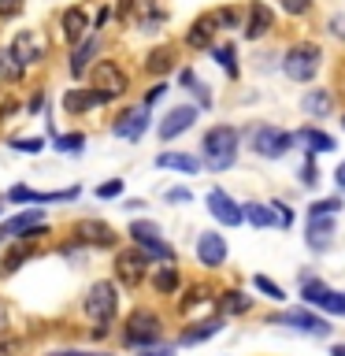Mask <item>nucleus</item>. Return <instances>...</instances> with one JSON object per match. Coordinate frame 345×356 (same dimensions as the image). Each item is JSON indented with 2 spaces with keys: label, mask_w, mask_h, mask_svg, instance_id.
I'll use <instances>...</instances> for the list:
<instances>
[{
  "label": "nucleus",
  "mask_w": 345,
  "mask_h": 356,
  "mask_svg": "<svg viewBox=\"0 0 345 356\" xmlns=\"http://www.w3.org/2000/svg\"><path fill=\"white\" fill-rule=\"evenodd\" d=\"M115 275L122 286H141L145 275H149V256L141 249H122L115 256Z\"/></svg>",
  "instance_id": "nucleus-8"
},
{
  "label": "nucleus",
  "mask_w": 345,
  "mask_h": 356,
  "mask_svg": "<svg viewBox=\"0 0 345 356\" xmlns=\"http://www.w3.org/2000/svg\"><path fill=\"white\" fill-rule=\"evenodd\" d=\"M300 182H305V186H316L319 182V167L312 163V156H308V163L300 167Z\"/></svg>",
  "instance_id": "nucleus-44"
},
{
  "label": "nucleus",
  "mask_w": 345,
  "mask_h": 356,
  "mask_svg": "<svg viewBox=\"0 0 345 356\" xmlns=\"http://www.w3.org/2000/svg\"><path fill=\"white\" fill-rule=\"evenodd\" d=\"M60 30H63V41H67V44L86 41V33H89V15H86L82 8H67L63 19H60Z\"/></svg>",
  "instance_id": "nucleus-17"
},
{
  "label": "nucleus",
  "mask_w": 345,
  "mask_h": 356,
  "mask_svg": "<svg viewBox=\"0 0 345 356\" xmlns=\"http://www.w3.org/2000/svg\"><path fill=\"white\" fill-rule=\"evenodd\" d=\"M252 286L260 289L264 297H271V300H282V297H286L282 289H278V286H275V282H271V278H267V275H256V278H252Z\"/></svg>",
  "instance_id": "nucleus-38"
},
{
  "label": "nucleus",
  "mask_w": 345,
  "mask_h": 356,
  "mask_svg": "<svg viewBox=\"0 0 345 356\" xmlns=\"http://www.w3.org/2000/svg\"><path fill=\"white\" fill-rule=\"evenodd\" d=\"M271 208H275V219H278V227H282V230H286V227H294V211H289V208L282 204V200H275Z\"/></svg>",
  "instance_id": "nucleus-43"
},
{
  "label": "nucleus",
  "mask_w": 345,
  "mask_h": 356,
  "mask_svg": "<svg viewBox=\"0 0 345 356\" xmlns=\"http://www.w3.org/2000/svg\"><path fill=\"white\" fill-rule=\"evenodd\" d=\"M330 238H334L330 216H312V219H308V245H312V249H316V252L330 249Z\"/></svg>",
  "instance_id": "nucleus-20"
},
{
  "label": "nucleus",
  "mask_w": 345,
  "mask_h": 356,
  "mask_svg": "<svg viewBox=\"0 0 345 356\" xmlns=\"http://www.w3.org/2000/svg\"><path fill=\"white\" fill-rule=\"evenodd\" d=\"M19 8H22V0H0V15H4V19H8V15H15Z\"/></svg>",
  "instance_id": "nucleus-49"
},
{
  "label": "nucleus",
  "mask_w": 345,
  "mask_h": 356,
  "mask_svg": "<svg viewBox=\"0 0 345 356\" xmlns=\"http://www.w3.org/2000/svg\"><path fill=\"white\" fill-rule=\"evenodd\" d=\"M119 193H122V178H111V182L97 186V197H100V200H108V197H119Z\"/></svg>",
  "instance_id": "nucleus-42"
},
{
  "label": "nucleus",
  "mask_w": 345,
  "mask_h": 356,
  "mask_svg": "<svg viewBox=\"0 0 345 356\" xmlns=\"http://www.w3.org/2000/svg\"><path fill=\"white\" fill-rule=\"evenodd\" d=\"M119 308V289L115 282H93L86 293V316L97 319V323H111V316H115Z\"/></svg>",
  "instance_id": "nucleus-4"
},
{
  "label": "nucleus",
  "mask_w": 345,
  "mask_h": 356,
  "mask_svg": "<svg viewBox=\"0 0 345 356\" xmlns=\"http://www.w3.org/2000/svg\"><path fill=\"white\" fill-rule=\"evenodd\" d=\"M11 149L15 152H30V156H38L45 149V141L41 138H19V141H11Z\"/></svg>",
  "instance_id": "nucleus-40"
},
{
  "label": "nucleus",
  "mask_w": 345,
  "mask_h": 356,
  "mask_svg": "<svg viewBox=\"0 0 345 356\" xmlns=\"http://www.w3.org/2000/svg\"><path fill=\"white\" fill-rule=\"evenodd\" d=\"M160 316L156 312H149V308H138L134 316L127 319V341L130 345H156L160 341Z\"/></svg>",
  "instance_id": "nucleus-7"
},
{
  "label": "nucleus",
  "mask_w": 345,
  "mask_h": 356,
  "mask_svg": "<svg viewBox=\"0 0 345 356\" xmlns=\"http://www.w3.org/2000/svg\"><path fill=\"white\" fill-rule=\"evenodd\" d=\"M275 26V11L267 8V4H260V0H252L249 4V11H245V26H241V33L249 41H256V38H264L267 30Z\"/></svg>",
  "instance_id": "nucleus-13"
},
{
  "label": "nucleus",
  "mask_w": 345,
  "mask_h": 356,
  "mask_svg": "<svg viewBox=\"0 0 345 356\" xmlns=\"http://www.w3.org/2000/svg\"><path fill=\"white\" fill-rule=\"evenodd\" d=\"M26 67L19 63V56L11 49H0V82H19Z\"/></svg>",
  "instance_id": "nucleus-29"
},
{
  "label": "nucleus",
  "mask_w": 345,
  "mask_h": 356,
  "mask_svg": "<svg viewBox=\"0 0 345 356\" xmlns=\"http://www.w3.org/2000/svg\"><path fill=\"white\" fill-rule=\"evenodd\" d=\"M208 211L223 222V227H238V222H245V208L230 193H223V189H211L208 193Z\"/></svg>",
  "instance_id": "nucleus-11"
},
{
  "label": "nucleus",
  "mask_w": 345,
  "mask_h": 356,
  "mask_svg": "<svg viewBox=\"0 0 345 356\" xmlns=\"http://www.w3.org/2000/svg\"><path fill=\"white\" fill-rule=\"evenodd\" d=\"M41 222V208H30V211H19L15 219L0 222V238H15V234H30V227Z\"/></svg>",
  "instance_id": "nucleus-22"
},
{
  "label": "nucleus",
  "mask_w": 345,
  "mask_h": 356,
  "mask_svg": "<svg viewBox=\"0 0 345 356\" xmlns=\"http://www.w3.org/2000/svg\"><path fill=\"white\" fill-rule=\"evenodd\" d=\"M138 356H175V349L171 345H141Z\"/></svg>",
  "instance_id": "nucleus-47"
},
{
  "label": "nucleus",
  "mask_w": 345,
  "mask_h": 356,
  "mask_svg": "<svg viewBox=\"0 0 345 356\" xmlns=\"http://www.w3.org/2000/svg\"><path fill=\"white\" fill-rule=\"evenodd\" d=\"M300 108H305L308 115L323 119V115H330L334 100H330V93H327V89H312V93H305V97H300Z\"/></svg>",
  "instance_id": "nucleus-25"
},
{
  "label": "nucleus",
  "mask_w": 345,
  "mask_h": 356,
  "mask_svg": "<svg viewBox=\"0 0 345 356\" xmlns=\"http://www.w3.org/2000/svg\"><path fill=\"white\" fill-rule=\"evenodd\" d=\"M282 327H294V330H300V334H312V338H327L330 334V323L323 319V316H312V312H282Z\"/></svg>",
  "instance_id": "nucleus-12"
},
{
  "label": "nucleus",
  "mask_w": 345,
  "mask_h": 356,
  "mask_svg": "<svg viewBox=\"0 0 345 356\" xmlns=\"http://www.w3.org/2000/svg\"><path fill=\"white\" fill-rule=\"evenodd\" d=\"M197 260L204 267H223L227 264V241H223V234L208 230L197 238Z\"/></svg>",
  "instance_id": "nucleus-15"
},
{
  "label": "nucleus",
  "mask_w": 345,
  "mask_h": 356,
  "mask_svg": "<svg viewBox=\"0 0 345 356\" xmlns=\"http://www.w3.org/2000/svg\"><path fill=\"white\" fill-rule=\"evenodd\" d=\"M78 189H63V193H38V189H26V186H15L8 193V200H30V204H56V200H74Z\"/></svg>",
  "instance_id": "nucleus-19"
},
{
  "label": "nucleus",
  "mask_w": 345,
  "mask_h": 356,
  "mask_svg": "<svg viewBox=\"0 0 345 356\" xmlns=\"http://www.w3.org/2000/svg\"><path fill=\"white\" fill-rule=\"evenodd\" d=\"M211 52H216L219 67H227V74H230V78L238 74V63H234V44H216V49H211Z\"/></svg>",
  "instance_id": "nucleus-34"
},
{
  "label": "nucleus",
  "mask_w": 345,
  "mask_h": 356,
  "mask_svg": "<svg viewBox=\"0 0 345 356\" xmlns=\"http://www.w3.org/2000/svg\"><path fill=\"white\" fill-rule=\"evenodd\" d=\"M89 82H93V89L100 93V100H119L122 93H127V86H130V78H127V71L115 63V60H100L97 67H93V74H89Z\"/></svg>",
  "instance_id": "nucleus-3"
},
{
  "label": "nucleus",
  "mask_w": 345,
  "mask_h": 356,
  "mask_svg": "<svg viewBox=\"0 0 345 356\" xmlns=\"http://www.w3.org/2000/svg\"><path fill=\"white\" fill-rule=\"evenodd\" d=\"M97 104H104L97 89H67V97H63V108L71 111V115H82V111L97 108Z\"/></svg>",
  "instance_id": "nucleus-21"
},
{
  "label": "nucleus",
  "mask_w": 345,
  "mask_h": 356,
  "mask_svg": "<svg viewBox=\"0 0 345 356\" xmlns=\"http://www.w3.org/2000/svg\"><path fill=\"white\" fill-rule=\"evenodd\" d=\"M163 93H167V86H163V82H160V86H152V89H149V93H145V104H149V108H152V104H156V100H160Z\"/></svg>",
  "instance_id": "nucleus-48"
},
{
  "label": "nucleus",
  "mask_w": 345,
  "mask_h": 356,
  "mask_svg": "<svg viewBox=\"0 0 345 356\" xmlns=\"http://www.w3.org/2000/svg\"><path fill=\"white\" fill-rule=\"evenodd\" d=\"M300 297H305V305H323V297H327V286L319 282V278H312V282H305V289H300Z\"/></svg>",
  "instance_id": "nucleus-33"
},
{
  "label": "nucleus",
  "mask_w": 345,
  "mask_h": 356,
  "mask_svg": "<svg viewBox=\"0 0 345 356\" xmlns=\"http://www.w3.org/2000/svg\"><path fill=\"white\" fill-rule=\"evenodd\" d=\"M330 356H345V345H334V349H330Z\"/></svg>",
  "instance_id": "nucleus-56"
},
{
  "label": "nucleus",
  "mask_w": 345,
  "mask_h": 356,
  "mask_svg": "<svg viewBox=\"0 0 345 356\" xmlns=\"http://www.w3.org/2000/svg\"><path fill=\"white\" fill-rule=\"evenodd\" d=\"M323 312H330V316H345V293H334V289H327V297H323Z\"/></svg>",
  "instance_id": "nucleus-37"
},
{
  "label": "nucleus",
  "mask_w": 345,
  "mask_h": 356,
  "mask_svg": "<svg viewBox=\"0 0 345 356\" xmlns=\"http://www.w3.org/2000/svg\"><path fill=\"white\" fill-rule=\"evenodd\" d=\"M338 208H342V197H323V200H316V204L308 208V219L312 216H334Z\"/></svg>",
  "instance_id": "nucleus-35"
},
{
  "label": "nucleus",
  "mask_w": 345,
  "mask_h": 356,
  "mask_svg": "<svg viewBox=\"0 0 345 356\" xmlns=\"http://www.w3.org/2000/svg\"><path fill=\"white\" fill-rule=\"evenodd\" d=\"M200 300H208V289H204V286H189V293H186V300H182V312H189L193 305H200Z\"/></svg>",
  "instance_id": "nucleus-41"
},
{
  "label": "nucleus",
  "mask_w": 345,
  "mask_h": 356,
  "mask_svg": "<svg viewBox=\"0 0 345 356\" xmlns=\"http://www.w3.org/2000/svg\"><path fill=\"white\" fill-rule=\"evenodd\" d=\"M74 238L86 241V245H97V249H111V245H115V230L100 219H82L74 227Z\"/></svg>",
  "instance_id": "nucleus-14"
},
{
  "label": "nucleus",
  "mask_w": 345,
  "mask_h": 356,
  "mask_svg": "<svg viewBox=\"0 0 345 356\" xmlns=\"http://www.w3.org/2000/svg\"><path fill=\"white\" fill-rule=\"evenodd\" d=\"M193 122H197V108L193 104H178V108H171L160 119V127H156V130H160V141H175L178 134H186Z\"/></svg>",
  "instance_id": "nucleus-9"
},
{
  "label": "nucleus",
  "mask_w": 345,
  "mask_h": 356,
  "mask_svg": "<svg viewBox=\"0 0 345 356\" xmlns=\"http://www.w3.org/2000/svg\"><path fill=\"white\" fill-rule=\"evenodd\" d=\"M319 60H323V52H319L312 41L289 44L286 56H282V74L294 78V82H312V78H316V71H319Z\"/></svg>",
  "instance_id": "nucleus-2"
},
{
  "label": "nucleus",
  "mask_w": 345,
  "mask_h": 356,
  "mask_svg": "<svg viewBox=\"0 0 345 356\" xmlns=\"http://www.w3.org/2000/svg\"><path fill=\"white\" fill-rule=\"evenodd\" d=\"M156 167H171V171L197 175L200 171V160H197V156H186V152H160V156H156Z\"/></svg>",
  "instance_id": "nucleus-23"
},
{
  "label": "nucleus",
  "mask_w": 345,
  "mask_h": 356,
  "mask_svg": "<svg viewBox=\"0 0 345 356\" xmlns=\"http://www.w3.org/2000/svg\"><path fill=\"white\" fill-rule=\"evenodd\" d=\"M138 8V0H119V8H115V15L119 19H130V11Z\"/></svg>",
  "instance_id": "nucleus-51"
},
{
  "label": "nucleus",
  "mask_w": 345,
  "mask_h": 356,
  "mask_svg": "<svg viewBox=\"0 0 345 356\" xmlns=\"http://www.w3.org/2000/svg\"><path fill=\"white\" fill-rule=\"evenodd\" d=\"M297 138L308 145V152H330V149H334V138H330V134H323V130H312V127H308V130H300Z\"/></svg>",
  "instance_id": "nucleus-31"
},
{
  "label": "nucleus",
  "mask_w": 345,
  "mask_h": 356,
  "mask_svg": "<svg viewBox=\"0 0 345 356\" xmlns=\"http://www.w3.org/2000/svg\"><path fill=\"white\" fill-rule=\"evenodd\" d=\"M86 145V134H63V138H56V149L60 152H78Z\"/></svg>",
  "instance_id": "nucleus-39"
},
{
  "label": "nucleus",
  "mask_w": 345,
  "mask_h": 356,
  "mask_svg": "<svg viewBox=\"0 0 345 356\" xmlns=\"http://www.w3.org/2000/svg\"><path fill=\"white\" fill-rule=\"evenodd\" d=\"M130 238H134V245H138V249L149 256H156V260H175V249L167 241H160V227H156V222H145V219H138L130 227Z\"/></svg>",
  "instance_id": "nucleus-6"
},
{
  "label": "nucleus",
  "mask_w": 345,
  "mask_h": 356,
  "mask_svg": "<svg viewBox=\"0 0 345 356\" xmlns=\"http://www.w3.org/2000/svg\"><path fill=\"white\" fill-rule=\"evenodd\" d=\"M219 327H223V319H204V323H197V327H189V330H182V345H197V341H208V338H216L219 334Z\"/></svg>",
  "instance_id": "nucleus-26"
},
{
  "label": "nucleus",
  "mask_w": 345,
  "mask_h": 356,
  "mask_svg": "<svg viewBox=\"0 0 345 356\" xmlns=\"http://www.w3.org/2000/svg\"><path fill=\"white\" fill-rule=\"evenodd\" d=\"M308 8H312V0H282V11H286V15H305Z\"/></svg>",
  "instance_id": "nucleus-45"
},
{
  "label": "nucleus",
  "mask_w": 345,
  "mask_h": 356,
  "mask_svg": "<svg viewBox=\"0 0 345 356\" xmlns=\"http://www.w3.org/2000/svg\"><path fill=\"white\" fill-rule=\"evenodd\" d=\"M216 26H219L216 11H211V15H200V19L193 22V26H189L186 44H189V49H208V44L216 41Z\"/></svg>",
  "instance_id": "nucleus-18"
},
{
  "label": "nucleus",
  "mask_w": 345,
  "mask_h": 356,
  "mask_svg": "<svg viewBox=\"0 0 345 356\" xmlns=\"http://www.w3.org/2000/svg\"><path fill=\"white\" fill-rule=\"evenodd\" d=\"M22 238H26V241H22L19 249H11V252H8V260H4V271H15V267H19V264L30 256V234H22Z\"/></svg>",
  "instance_id": "nucleus-36"
},
{
  "label": "nucleus",
  "mask_w": 345,
  "mask_h": 356,
  "mask_svg": "<svg viewBox=\"0 0 345 356\" xmlns=\"http://www.w3.org/2000/svg\"><path fill=\"white\" fill-rule=\"evenodd\" d=\"M342 130H345V115H342Z\"/></svg>",
  "instance_id": "nucleus-57"
},
{
  "label": "nucleus",
  "mask_w": 345,
  "mask_h": 356,
  "mask_svg": "<svg viewBox=\"0 0 345 356\" xmlns=\"http://www.w3.org/2000/svg\"><path fill=\"white\" fill-rule=\"evenodd\" d=\"M97 49H100V41H97V38L78 41V49H74V56H71V74H74V78H78V74H86V67H89V60L97 56Z\"/></svg>",
  "instance_id": "nucleus-27"
},
{
  "label": "nucleus",
  "mask_w": 345,
  "mask_h": 356,
  "mask_svg": "<svg viewBox=\"0 0 345 356\" xmlns=\"http://www.w3.org/2000/svg\"><path fill=\"white\" fill-rule=\"evenodd\" d=\"M152 286L160 289V293H175L178 289V267H171V260H167V267H156Z\"/></svg>",
  "instance_id": "nucleus-32"
},
{
  "label": "nucleus",
  "mask_w": 345,
  "mask_h": 356,
  "mask_svg": "<svg viewBox=\"0 0 345 356\" xmlns=\"http://www.w3.org/2000/svg\"><path fill=\"white\" fill-rule=\"evenodd\" d=\"M216 19H219V26H238L241 22V15L234 8H223V11H216Z\"/></svg>",
  "instance_id": "nucleus-46"
},
{
  "label": "nucleus",
  "mask_w": 345,
  "mask_h": 356,
  "mask_svg": "<svg viewBox=\"0 0 345 356\" xmlns=\"http://www.w3.org/2000/svg\"><path fill=\"white\" fill-rule=\"evenodd\" d=\"M216 305H219L223 316H245V312L252 308V297H245L241 289H227V293H223Z\"/></svg>",
  "instance_id": "nucleus-24"
},
{
  "label": "nucleus",
  "mask_w": 345,
  "mask_h": 356,
  "mask_svg": "<svg viewBox=\"0 0 345 356\" xmlns=\"http://www.w3.org/2000/svg\"><path fill=\"white\" fill-rule=\"evenodd\" d=\"M245 219L252 222V227H278V219H275V208L271 204H245Z\"/></svg>",
  "instance_id": "nucleus-30"
},
{
  "label": "nucleus",
  "mask_w": 345,
  "mask_h": 356,
  "mask_svg": "<svg viewBox=\"0 0 345 356\" xmlns=\"http://www.w3.org/2000/svg\"><path fill=\"white\" fill-rule=\"evenodd\" d=\"M294 149V134L278 130V127H260L252 134V152L264 156V160H282V156Z\"/></svg>",
  "instance_id": "nucleus-5"
},
{
  "label": "nucleus",
  "mask_w": 345,
  "mask_h": 356,
  "mask_svg": "<svg viewBox=\"0 0 345 356\" xmlns=\"http://www.w3.org/2000/svg\"><path fill=\"white\" fill-rule=\"evenodd\" d=\"M56 356H100V353H56Z\"/></svg>",
  "instance_id": "nucleus-55"
},
{
  "label": "nucleus",
  "mask_w": 345,
  "mask_h": 356,
  "mask_svg": "<svg viewBox=\"0 0 345 356\" xmlns=\"http://www.w3.org/2000/svg\"><path fill=\"white\" fill-rule=\"evenodd\" d=\"M145 130H149V104L127 108V111L115 119V127H111V134H115V138H122V141H138Z\"/></svg>",
  "instance_id": "nucleus-10"
},
{
  "label": "nucleus",
  "mask_w": 345,
  "mask_h": 356,
  "mask_svg": "<svg viewBox=\"0 0 345 356\" xmlns=\"http://www.w3.org/2000/svg\"><path fill=\"white\" fill-rule=\"evenodd\" d=\"M334 182H338V189H345V160L338 163V171H334Z\"/></svg>",
  "instance_id": "nucleus-53"
},
{
  "label": "nucleus",
  "mask_w": 345,
  "mask_h": 356,
  "mask_svg": "<svg viewBox=\"0 0 345 356\" xmlns=\"http://www.w3.org/2000/svg\"><path fill=\"white\" fill-rule=\"evenodd\" d=\"M171 67H175V49H167V44L163 49H152L149 60H145V71L149 74H167Z\"/></svg>",
  "instance_id": "nucleus-28"
},
{
  "label": "nucleus",
  "mask_w": 345,
  "mask_h": 356,
  "mask_svg": "<svg viewBox=\"0 0 345 356\" xmlns=\"http://www.w3.org/2000/svg\"><path fill=\"white\" fill-rule=\"evenodd\" d=\"M11 52L19 56V63L22 67H30V63H41L45 60V44H41V38L33 30H22L15 41H11Z\"/></svg>",
  "instance_id": "nucleus-16"
},
{
  "label": "nucleus",
  "mask_w": 345,
  "mask_h": 356,
  "mask_svg": "<svg viewBox=\"0 0 345 356\" xmlns=\"http://www.w3.org/2000/svg\"><path fill=\"white\" fill-rule=\"evenodd\" d=\"M167 200H171V204H182V200H189V189H167Z\"/></svg>",
  "instance_id": "nucleus-52"
},
{
  "label": "nucleus",
  "mask_w": 345,
  "mask_h": 356,
  "mask_svg": "<svg viewBox=\"0 0 345 356\" xmlns=\"http://www.w3.org/2000/svg\"><path fill=\"white\" fill-rule=\"evenodd\" d=\"M200 149H204V163L211 171H227V167H234V160H238V130L234 127H211L204 134V141H200Z\"/></svg>",
  "instance_id": "nucleus-1"
},
{
  "label": "nucleus",
  "mask_w": 345,
  "mask_h": 356,
  "mask_svg": "<svg viewBox=\"0 0 345 356\" xmlns=\"http://www.w3.org/2000/svg\"><path fill=\"white\" fill-rule=\"evenodd\" d=\"M4 330H8V305L0 300V334H4Z\"/></svg>",
  "instance_id": "nucleus-54"
},
{
  "label": "nucleus",
  "mask_w": 345,
  "mask_h": 356,
  "mask_svg": "<svg viewBox=\"0 0 345 356\" xmlns=\"http://www.w3.org/2000/svg\"><path fill=\"white\" fill-rule=\"evenodd\" d=\"M330 33L345 41V15H334V19H330Z\"/></svg>",
  "instance_id": "nucleus-50"
}]
</instances>
